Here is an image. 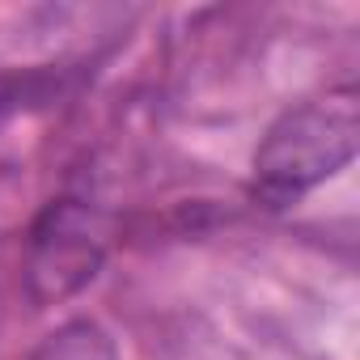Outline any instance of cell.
Listing matches in <instances>:
<instances>
[{
	"instance_id": "1",
	"label": "cell",
	"mask_w": 360,
	"mask_h": 360,
	"mask_svg": "<svg viewBox=\"0 0 360 360\" xmlns=\"http://www.w3.org/2000/svg\"><path fill=\"white\" fill-rule=\"evenodd\" d=\"M360 148V89L335 85L322 98L288 106L255 148V195L284 208L335 178Z\"/></svg>"
},
{
	"instance_id": "2",
	"label": "cell",
	"mask_w": 360,
	"mask_h": 360,
	"mask_svg": "<svg viewBox=\"0 0 360 360\" xmlns=\"http://www.w3.org/2000/svg\"><path fill=\"white\" fill-rule=\"evenodd\" d=\"M110 217L85 200H51L30 225L26 242V297L47 309L77 297L106 263Z\"/></svg>"
},
{
	"instance_id": "3",
	"label": "cell",
	"mask_w": 360,
	"mask_h": 360,
	"mask_svg": "<svg viewBox=\"0 0 360 360\" xmlns=\"http://www.w3.org/2000/svg\"><path fill=\"white\" fill-rule=\"evenodd\" d=\"M30 360H119V347L102 322L68 318L30 352Z\"/></svg>"
}]
</instances>
